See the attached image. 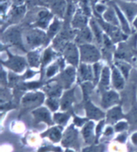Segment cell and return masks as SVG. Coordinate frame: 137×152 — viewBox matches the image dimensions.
Listing matches in <instances>:
<instances>
[{"mask_svg": "<svg viewBox=\"0 0 137 152\" xmlns=\"http://www.w3.org/2000/svg\"><path fill=\"white\" fill-rule=\"evenodd\" d=\"M48 105L50 106V107L52 109V110H56V108L58 107V103L53 99H49L48 101Z\"/></svg>", "mask_w": 137, "mask_h": 152, "instance_id": "24", "label": "cell"}, {"mask_svg": "<svg viewBox=\"0 0 137 152\" xmlns=\"http://www.w3.org/2000/svg\"><path fill=\"white\" fill-rule=\"evenodd\" d=\"M55 119L58 121L59 123H62V122H65L67 119V116L64 115H60V114H56L55 116Z\"/></svg>", "mask_w": 137, "mask_h": 152, "instance_id": "22", "label": "cell"}, {"mask_svg": "<svg viewBox=\"0 0 137 152\" xmlns=\"http://www.w3.org/2000/svg\"><path fill=\"white\" fill-rule=\"evenodd\" d=\"M51 53L49 52V50H48L47 52L45 53V55H44V61H45V62H48V61L51 58Z\"/></svg>", "mask_w": 137, "mask_h": 152, "instance_id": "27", "label": "cell"}, {"mask_svg": "<svg viewBox=\"0 0 137 152\" xmlns=\"http://www.w3.org/2000/svg\"><path fill=\"white\" fill-rule=\"evenodd\" d=\"M56 72V67L55 66H52V67H51L49 70H48V76H51L53 74Z\"/></svg>", "mask_w": 137, "mask_h": 152, "instance_id": "29", "label": "cell"}, {"mask_svg": "<svg viewBox=\"0 0 137 152\" xmlns=\"http://www.w3.org/2000/svg\"><path fill=\"white\" fill-rule=\"evenodd\" d=\"M113 81L114 86L118 89H121L123 86H124L123 79H122V77L120 76L117 70H114L113 71Z\"/></svg>", "mask_w": 137, "mask_h": 152, "instance_id": "9", "label": "cell"}, {"mask_svg": "<svg viewBox=\"0 0 137 152\" xmlns=\"http://www.w3.org/2000/svg\"><path fill=\"white\" fill-rule=\"evenodd\" d=\"M109 83V71L108 68H104L102 75V84L103 86H108Z\"/></svg>", "mask_w": 137, "mask_h": 152, "instance_id": "19", "label": "cell"}, {"mask_svg": "<svg viewBox=\"0 0 137 152\" xmlns=\"http://www.w3.org/2000/svg\"><path fill=\"white\" fill-rule=\"evenodd\" d=\"M81 50L83 60L93 62L99 58V52L95 47L91 46H84L81 47Z\"/></svg>", "mask_w": 137, "mask_h": 152, "instance_id": "1", "label": "cell"}, {"mask_svg": "<svg viewBox=\"0 0 137 152\" xmlns=\"http://www.w3.org/2000/svg\"><path fill=\"white\" fill-rule=\"evenodd\" d=\"M71 99H72V91L68 92L65 94V96L63 97V104H62V108L63 110L68 107L71 103Z\"/></svg>", "mask_w": 137, "mask_h": 152, "instance_id": "15", "label": "cell"}, {"mask_svg": "<svg viewBox=\"0 0 137 152\" xmlns=\"http://www.w3.org/2000/svg\"><path fill=\"white\" fill-rule=\"evenodd\" d=\"M104 10H105L104 6H102V5L96 6V11H97L99 13H102Z\"/></svg>", "mask_w": 137, "mask_h": 152, "instance_id": "26", "label": "cell"}, {"mask_svg": "<svg viewBox=\"0 0 137 152\" xmlns=\"http://www.w3.org/2000/svg\"><path fill=\"white\" fill-rule=\"evenodd\" d=\"M92 127H93V123H88L87 126H85V128L83 131L85 139L87 140V142H89L90 137L92 136Z\"/></svg>", "mask_w": 137, "mask_h": 152, "instance_id": "14", "label": "cell"}, {"mask_svg": "<svg viewBox=\"0 0 137 152\" xmlns=\"http://www.w3.org/2000/svg\"><path fill=\"white\" fill-rule=\"evenodd\" d=\"M45 1H48V0H45Z\"/></svg>", "mask_w": 137, "mask_h": 152, "instance_id": "39", "label": "cell"}, {"mask_svg": "<svg viewBox=\"0 0 137 152\" xmlns=\"http://www.w3.org/2000/svg\"><path fill=\"white\" fill-rule=\"evenodd\" d=\"M118 101V95L113 91H111L105 94V96L103 98V107H107L108 106L113 104L114 102Z\"/></svg>", "mask_w": 137, "mask_h": 152, "instance_id": "4", "label": "cell"}, {"mask_svg": "<svg viewBox=\"0 0 137 152\" xmlns=\"http://www.w3.org/2000/svg\"><path fill=\"white\" fill-rule=\"evenodd\" d=\"M59 28V23L57 21H55L54 22V23L51 26V28H50V33L51 34H53L55 32L58 30Z\"/></svg>", "mask_w": 137, "mask_h": 152, "instance_id": "23", "label": "cell"}, {"mask_svg": "<svg viewBox=\"0 0 137 152\" xmlns=\"http://www.w3.org/2000/svg\"><path fill=\"white\" fill-rule=\"evenodd\" d=\"M134 24H135V25H136V27H137V18H136V21H135Z\"/></svg>", "mask_w": 137, "mask_h": 152, "instance_id": "37", "label": "cell"}, {"mask_svg": "<svg viewBox=\"0 0 137 152\" xmlns=\"http://www.w3.org/2000/svg\"><path fill=\"white\" fill-rule=\"evenodd\" d=\"M83 152H93V150L92 148H86V149H84V151H83Z\"/></svg>", "mask_w": 137, "mask_h": 152, "instance_id": "34", "label": "cell"}, {"mask_svg": "<svg viewBox=\"0 0 137 152\" xmlns=\"http://www.w3.org/2000/svg\"><path fill=\"white\" fill-rule=\"evenodd\" d=\"M125 127H126V123H119L118 125L116 126V128H117V130H118V131L125 128Z\"/></svg>", "mask_w": 137, "mask_h": 152, "instance_id": "28", "label": "cell"}, {"mask_svg": "<svg viewBox=\"0 0 137 152\" xmlns=\"http://www.w3.org/2000/svg\"><path fill=\"white\" fill-rule=\"evenodd\" d=\"M85 23H86V18L84 15H82L80 11H78V13L75 17L74 21H73V25L75 26H82Z\"/></svg>", "mask_w": 137, "mask_h": 152, "instance_id": "11", "label": "cell"}, {"mask_svg": "<svg viewBox=\"0 0 137 152\" xmlns=\"http://www.w3.org/2000/svg\"><path fill=\"white\" fill-rule=\"evenodd\" d=\"M43 40V34L40 31L39 34H31L27 37V41L31 44H40Z\"/></svg>", "mask_w": 137, "mask_h": 152, "instance_id": "6", "label": "cell"}, {"mask_svg": "<svg viewBox=\"0 0 137 152\" xmlns=\"http://www.w3.org/2000/svg\"><path fill=\"white\" fill-rule=\"evenodd\" d=\"M81 73L83 78L84 79H91L92 74H91V70H90L87 66H81Z\"/></svg>", "mask_w": 137, "mask_h": 152, "instance_id": "18", "label": "cell"}, {"mask_svg": "<svg viewBox=\"0 0 137 152\" xmlns=\"http://www.w3.org/2000/svg\"><path fill=\"white\" fill-rule=\"evenodd\" d=\"M10 66L16 71H21L24 67V61L22 58H13L10 62Z\"/></svg>", "mask_w": 137, "mask_h": 152, "instance_id": "7", "label": "cell"}, {"mask_svg": "<svg viewBox=\"0 0 137 152\" xmlns=\"http://www.w3.org/2000/svg\"><path fill=\"white\" fill-rule=\"evenodd\" d=\"M121 7L124 9V12L127 14V15L129 18H132V16L135 15V11L136 10V6L134 7V6L128 5V4H123Z\"/></svg>", "mask_w": 137, "mask_h": 152, "instance_id": "13", "label": "cell"}, {"mask_svg": "<svg viewBox=\"0 0 137 152\" xmlns=\"http://www.w3.org/2000/svg\"><path fill=\"white\" fill-rule=\"evenodd\" d=\"M34 115L36 117L42 119V120L49 121L50 120V116H49V113L48 112V110H45L44 108H41L40 110H37L36 111H34Z\"/></svg>", "mask_w": 137, "mask_h": 152, "instance_id": "10", "label": "cell"}, {"mask_svg": "<svg viewBox=\"0 0 137 152\" xmlns=\"http://www.w3.org/2000/svg\"><path fill=\"white\" fill-rule=\"evenodd\" d=\"M75 133L73 130H69L67 132L66 135H65V138L63 139V145H68L71 142H72V140L74 139Z\"/></svg>", "mask_w": 137, "mask_h": 152, "instance_id": "16", "label": "cell"}, {"mask_svg": "<svg viewBox=\"0 0 137 152\" xmlns=\"http://www.w3.org/2000/svg\"><path fill=\"white\" fill-rule=\"evenodd\" d=\"M127 1H136V0H127Z\"/></svg>", "mask_w": 137, "mask_h": 152, "instance_id": "38", "label": "cell"}, {"mask_svg": "<svg viewBox=\"0 0 137 152\" xmlns=\"http://www.w3.org/2000/svg\"><path fill=\"white\" fill-rule=\"evenodd\" d=\"M124 139H125V138H124V136H120L119 138H118V140H122V141H124Z\"/></svg>", "mask_w": 137, "mask_h": 152, "instance_id": "36", "label": "cell"}, {"mask_svg": "<svg viewBox=\"0 0 137 152\" xmlns=\"http://www.w3.org/2000/svg\"><path fill=\"white\" fill-rule=\"evenodd\" d=\"M122 116L121 110L119 107L113 108L112 110H111L108 112V120L111 121V123H113L115 120H117Z\"/></svg>", "mask_w": 137, "mask_h": 152, "instance_id": "8", "label": "cell"}, {"mask_svg": "<svg viewBox=\"0 0 137 152\" xmlns=\"http://www.w3.org/2000/svg\"><path fill=\"white\" fill-rule=\"evenodd\" d=\"M66 56L69 62H71L73 64H76L77 62H78V54H77L76 49H75V46L71 44L67 47L66 52Z\"/></svg>", "mask_w": 137, "mask_h": 152, "instance_id": "3", "label": "cell"}, {"mask_svg": "<svg viewBox=\"0 0 137 152\" xmlns=\"http://www.w3.org/2000/svg\"><path fill=\"white\" fill-rule=\"evenodd\" d=\"M115 9H116V14H117V15H118V17L119 18V19H120V22H121L122 26H123V28H124V30L125 31L129 32V27H128L126 19L124 18V15H122L120 10L119 9V7H117V6H116V7H115Z\"/></svg>", "mask_w": 137, "mask_h": 152, "instance_id": "12", "label": "cell"}, {"mask_svg": "<svg viewBox=\"0 0 137 152\" xmlns=\"http://www.w3.org/2000/svg\"><path fill=\"white\" fill-rule=\"evenodd\" d=\"M104 18L108 21L113 23H116V15H115V12L112 10H108V11H106V13L104 14Z\"/></svg>", "mask_w": 137, "mask_h": 152, "instance_id": "17", "label": "cell"}, {"mask_svg": "<svg viewBox=\"0 0 137 152\" xmlns=\"http://www.w3.org/2000/svg\"><path fill=\"white\" fill-rule=\"evenodd\" d=\"M111 132H112V130H111V128H108V130L106 131V134H111Z\"/></svg>", "mask_w": 137, "mask_h": 152, "instance_id": "35", "label": "cell"}, {"mask_svg": "<svg viewBox=\"0 0 137 152\" xmlns=\"http://www.w3.org/2000/svg\"><path fill=\"white\" fill-rule=\"evenodd\" d=\"M50 2L53 11L58 14L59 15L63 16L67 7L66 0H50Z\"/></svg>", "mask_w": 137, "mask_h": 152, "instance_id": "2", "label": "cell"}, {"mask_svg": "<svg viewBox=\"0 0 137 152\" xmlns=\"http://www.w3.org/2000/svg\"><path fill=\"white\" fill-rule=\"evenodd\" d=\"M92 25L93 29H94V31H95V35H97L98 40L100 41V31H99V29H98V27L96 26V25H95V22L92 21Z\"/></svg>", "mask_w": 137, "mask_h": 152, "instance_id": "25", "label": "cell"}, {"mask_svg": "<svg viewBox=\"0 0 137 152\" xmlns=\"http://www.w3.org/2000/svg\"><path fill=\"white\" fill-rule=\"evenodd\" d=\"M67 152H71V151H67Z\"/></svg>", "mask_w": 137, "mask_h": 152, "instance_id": "40", "label": "cell"}, {"mask_svg": "<svg viewBox=\"0 0 137 152\" xmlns=\"http://www.w3.org/2000/svg\"><path fill=\"white\" fill-rule=\"evenodd\" d=\"M83 123H84V120H81L79 118H75V123H76L78 126H81Z\"/></svg>", "mask_w": 137, "mask_h": 152, "instance_id": "30", "label": "cell"}, {"mask_svg": "<svg viewBox=\"0 0 137 152\" xmlns=\"http://www.w3.org/2000/svg\"><path fill=\"white\" fill-rule=\"evenodd\" d=\"M99 68H100V66L98 64L95 66V75H96V79H97V77L99 76Z\"/></svg>", "mask_w": 137, "mask_h": 152, "instance_id": "31", "label": "cell"}, {"mask_svg": "<svg viewBox=\"0 0 137 152\" xmlns=\"http://www.w3.org/2000/svg\"><path fill=\"white\" fill-rule=\"evenodd\" d=\"M28 57H29L30 63H31L32 65H36V64H37L38 61H39V58H38V56L36 54H34V53H31Z\"/></svg>", "mask_w": 137, "mask_h": 152, "instance_id": "21", "label": "cell"}, {"mask_svg": "<svg viewBox=\"0 0 137 152\" xmlns=\"http://www.w3.org/2000/svg\"><path fill=\"white\" fill-rule=\"evenodd\" d=\"M50 138L52 139V140H54L55 142L59 140V138H60V131H58V129L57 128L52 129V130L51 131Z\"/></svg>", "mask_w": 137, "mask_h": 152, "instance_id": "20", "label": "cell"}, {"mask_svg": "<svg viewBox=\"0 0 137 152\" xmlns=\"http://www.w3.org/2000/svg\"><path fill=\"white\" fill-rule=\"evenodd\" d=\"M132 140L134 142L135 144H137V134H135L132 137Z\"/></svg>", "mask_w": 137, "mask_h": 152, "instance_id": "32", "label": "cell"}, {"mask_svg": "<svg viewBox=\"0 0 137 152\" xmlns=\"http://www.w3.org/2000/svg\"><path fill=\"white\" fill-rule=\"evenodd\" d=\"M87 115L89 117L93 118H100L103 115V113L101 112L99 109L95 108L92 103H88L87 107Z\"/></svg>", "mask_w": 137, "mask_h": 152, "instance_id": "5", "label": "cell"}, {"mask_svg": "<svg viewBox=\"0 0 137 152\" xmlns=\"http://www.w3.org/2000/svg\"><path fill=\"white\" fill-rule=\"evenodd\" d=\"M102 125H103V122H101V123L99 124V126H97V130H96V131H97V133H99L100 131V129H101V126H102Z\"/></svg>", "mask_w": 137, "mask_h": 152, "instance_id": "33", "label": "cell"}]
</instances>
